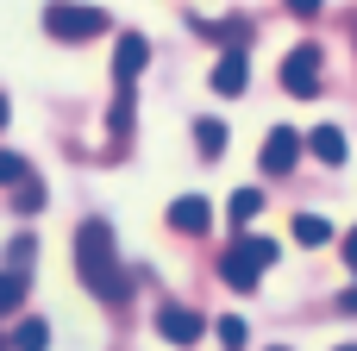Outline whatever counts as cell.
Segmentation results:
<instances>
[{
    "mask_svg": "<svg viewBox=\"0 0 357 351\" xmlns=\"http://www.w3.org/2000/svg\"><path fill=\"white\" fill-rule=\"evenodd\" d=\"M13 188H19V207H25V214H38V207H44V182H38L31 170H25V176H19Z\"/></svg>",
    "mask_w": 357,
    "mask_h": 351,
    "instance_id": "2e32d148",
    "label": "cell"
},
{
    "mask_svg": "<svg viewBox=\"0 0 357 351\" xmlns=\"http://www.w3.org/2000/svg\"><path fill=\"white\" fill-rule=\"evenodd\" d=\"M132 119H138V107H132V82H119V94H113V132L126 138V132H132Z\"/></svg>",
    "mask_w": 357,
    "mask_h": 351,
    "instance_id": "5bb4252c",
    "label": "cell"
},
{
    "mask_svg": "<svg viewBox=\"0 0 357 351\" xmlns=\"http://www.w3.org/2000/svg\"><path fill=\"white\" fill-rule=\"evenodd\" d=\"M320 6H326V0H289V13H301V19H314Z\"/></svg>",
    "mask_w": 357,
    "mask_h": 351,
    "instance_id": "44dd1931",
    "label": "cell"
},
{
    "mask_svg": "<svg viewBox=\"0 0 357 351\" xmlns=\"http://www.w3.org/2000/svg\"><path fill=\"white\" fill-rule=\"evenodd\" d=\"M345 264L357 270V226H351V239H345Z\"/></svg>",
    "mask_w": 357,
    "mask_h": 351,
    "instance_id": "7402d4cb",
    "label": "cell"
},
{
    "mask_svg": "<svg viewBox=\"0 0 357 351\" xmlns=\"http://www.w3.org/2000/svg\"><path fill=\"white\" fill-rule=\"evenodd\" d=\"M276 257H282V245H276V239H238V245L220 257V276H226L232 289H257V276H264V270H276Z\"/></svg>",
    "mask_w": 357,
    "mask_h": 351,
    "instance_id": "7a4b0ae2",
    "label": "cell"
},
{
    "mask_svg": "<svg viewBox=\"0 0 357 351\" xmlns=\"http://www.w3.org/2000/svg\"><path fill=\"white\" fill-rule=\"evenodd\" d=\"M339 351H357V345H339Z\"/></svg>",
    "mask_w": 357,
    "mask_h": 351,
    "instance_id": "d4e9b609",
    "label": "cell"
},
{
    "mask_svg": "<svg viewBox=\"0 0 357 351\" xmlns=\"http://www.w3.org/2000/svg\"><path fill=\"white\" fill-rule=\"evenodd\" d=\"M25 289H31V270H19V264L0 270V314H13V308L25 301Z\"/></svg>",
    "mask_w": 357,
    "mask_h": 351,
    "instance_id": "8fae6325",
    "label": "cell"
},
{
    "mask_svg": "<svg viewBox=\"0 0 357 351\" xmlns=\"http://www.w3.org/2000/svg\"><path fill=\"white\" fill-rule=\"evenodd\" d=\"M276 351H289V345H276Z\"/></svg>",
    "mask_w": 357,
    "mask_h": 351,
    "instance_id": "4316f807",
    "label": "cell"
},
{
    "mask_svg": "<svg viewBox=\"0 0 357 351\" xmlns=\"http://www.w3.org/2000/svg\"><path fill=\"white\" fill-rule=\"evenodd\" d=\"M31 257H38V245H31V232H19V239L6 245V264H19V270H25Z\"/></svg>",
    "mask_w": 357,
    "mask_h": 351,
    "instance_id": "d6986e66",
    "label": "cell"
},
{
    "mask_svg": "<svg viewBox=\"0 0 357 351\" xmlns=\"http://www.w3.org/2000/svg\"><path fill=\"white\" fill-rule=\"evenodd\" d=\"M25 176V157H13V151H0V188H13Z\"/></svg>",
    "mask_w": 357,
    "mask_h": 351,
    "instance_id": "ffe728a7",
    "label": "cell"
},
{
    "mask_svg": "<svg viewBox=\"0 0 357 351\" xmlns=\"http://www.w3.org/2000/svg\"><path fill=\"white\" fill-rule=\"evenodd\" d=\"M157 333H163L169 345H195V339H201V314H188V308H169V301H163V308H157Z\"/></svg>",
    "mask_w": 357,
    "mask_h": 351,
    "instance_id": "52a82bcc",
    "label": "cell"
},
{
    "mask_svg": "<svg viewBox=\"0 0 357 351\" xmlns=\"http://www.w3.org/2000/svg\"><path fill=\"white\" fill-rule=\"evenodd\" d=\"M282 88H289L295 100H314V94H320V44H295V50H289Z\"/></svg>",
    "mask_w": 357,
    "mask_h": 351,
    "instance_id": "277c9868",
    "label": "cell"
},
{
    "mask_svg": "<svg viewBox=\"0 0 357 351\" xmlns=\"http://www.w3.org/2000/svg\"><path fill=\"white\" fill-rule=\"evenodd\" d=\"M13 345H19V351H44V345H50V327H44V320H25V327L13 333Z\"/></svg>",
    "mask_w": 357,
    "mask_h": 351,
    "instance_id": "9a60e30c",
    "label": "cell"
},
{
    "mask_svg": "<svg viewBox=\"0 0 357 351\" xmlns=\"http://www.w3.org/2000/svg\"><path fill=\"white\" fill-rule=\"evenodd\" d=\"M213 88H220V94H245V50H238V44L220 57V69H213Z\"/></svg>",
    "mask_w": 357,
    "mask_h": 351,
    "instance_id": "9c48e42d",
    "label": "cell"
},
{
    "mask_svg": "<svg viewBox=\"0 0 357 351\" xmlns=\"http://www.w3.org/2000/svg\"><path fill=\"white\" fill-rule=\"evenodd\" d=\"M144 63H151V44L138 31H119V44H113V82H138Z\"/></svg>",
    "mask_w": 357,
    "mask_h": 351,
    "instance_id": "5b68a950",
    "label": "cell"
},
{
    "mask_svg": "<svg viewBox=\"0 0 357 351\" xmlns=\"http://www.w3.org/2000/svg\"><path fill=\"white\" fill-rule=\"evenodd\" d=\"M295 245H333V220H320V214H295Z\"/></svg>",
    "mask_w": 357,
    "mask_h": 351,
    "instance_id": "7c38bea8",
    "label": "cell"
},
{
    "mask_svg": "<svg viewBox=\"0 0 357 351\" xmlns=\"http://www.w3.org/2000/svg\"><path fill=\"white\" fill-rule=\"evenodd\" d=\"M195 144H201V157H220L226 151V126L220 119H195Z\"/></svg>",
    "mask_w": 357,
    "mask_h": 351,
    "instance_id": "4fadbf2b",
    "label": "cell"
},
{
    "mask_svg": "<svg viewBox=\"0 0 357 351\" xmlns=\"http://www.w3.org/2000/svg\"><path fill=\"white\" fill-rule=\"evenodd\" d=\"M0 126H6V94H0Z\"/></svg>",
    "mask_w": 357,
    "mask_h": 351,
    "instance_id": "cb8c5ba5",
    "label": "cell"
},
{
    "mask_svg": "<svg viewBox=\"0 0 357 351\" xmlns=\"http://www.w3.org/2000/svg\"><path fill=\"white\" fill-rule=\"evenodd\" d=\"M257 207H264L257 188H238V195H232V220H257Z\"/></svg>",
    "mask_w": 357,
    "mask_h": 351,
    "instance_id": "e0dca14e",
    "label": "cell"
},
{
    "mask_svg": "<svg viewBox=\"0 0 357 351\" xmlns=\"http://www.w3.org/2000/svg\"><path fill=\"white\" fill-rule=\"evenodd\" d=\"M0 351H6V339H0Z\"/></svg>",
    "mask_w": 357,
    "mask_h": 351,
    "instance_id": "484cf974",
    "label": "cell"
},
{
    "mask_svg": "<svg viewBox=\"0 0 357 351\" xmlns=\"http://www.w3.org/2000/svg\"><path fill=\"white\" fill-rule=\"evenodd\" d=\"M44 31L82 44V38H100V31H107V13H100V6H63V0H56V6L44 13Z\"/></svg>",
    "mask_w": 357,
    "mask_h": 351,
    "instance_id": "3957f363",
    "label": "cell"
},
{
    "mask_svg": "<svg viewBox=\"0 0 357 351\" xmlns=\"http://www.w3.org/2000/svg\"><path fill=\"white\" fill-rule=\"evenodd\" d=\"M295 157H301V138H295L289 126H276V132L264 138V170H270V176H289Z\"/></svg>",
    "mask_w": 357,
    "mask_h": 351,
    "instance_id": "8992f818",
    "label": "cell"
},
{
    "mask_svg": "<svg viewBox=\"0 0 357 351\" xmlns=\"http://www.w3.org/2000/svg\"><path fill=\"white\" fill-rule=\"evenodd\" d=\"M220 345H226V351H245V320L220 314Z\"/></svg>",
    "mask_w": 357,
    "mask_h": 351,
    "instance_id": "ac0fdd59",
    "label": "cell"
},
{
    "mask_svg": "<svg viewBox=\"0 0 357 351\" xmlns=\"http://www.w3.org/2000/svg\"><path fill=\"white\" fill-rule=\"evenodd\" d=\"M207 220H213V207H207L201 195H182V201L169 207V226H176V232H207Z\"/></svg>",
    "mask_w": 357,
    "mask_h": 351,
    "instance_id": "ba28073f",
    "label": "cell"
},
{
    "mask_svg": "<svg viewBox=\"0 0 357 351\" xmlns=\"http://www.w3.org/2000/svg\"><path fill=\"white\" fill-rule=\"evenodd\" d=\"M307 151H314L320 163H345V132H339V126H320V132L307 138Z\"/></svg>",
    "mask_w": 357,
    "mask_h": 351,
    "instance_id": "30bf717a",
    "label": "cell"
},
{
    "mask_svg": "<svg viewBox=\"0 0 357 351\" xmlns=\"http://www.w3.org/2000/svg\"><path fill=\"white\" fill-rule=\"evenodd\" d=\"M75 270H82L88 295L126 301V276H119V251H113V226L107 220H82V232H75Z\"/></svg>",
    "mask_w": 357,
    "mask_h": 351,
    "instance_id": "6da1fadb",
    "label": "cell"
},
{
    "mask_svg": "<svg viewBox=\"0 0 357 351\" xmlns=\"http://www.w3.org/2000/svg\"><path fill=\"white\" fill-rule=\"evenodd\" d=\"M339 308H345V314H357V289H351V295H345V301H339Z\"/></svg>",
    "mask_w": 357,
    "mask_h": 351,
    "instance_id": "603a6c76",
    "label": "cell"
}]
</instances>
